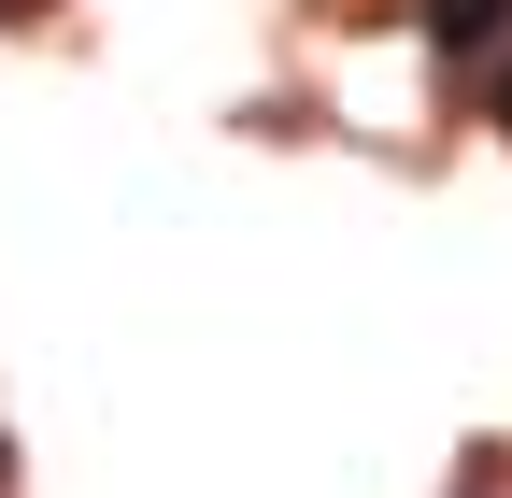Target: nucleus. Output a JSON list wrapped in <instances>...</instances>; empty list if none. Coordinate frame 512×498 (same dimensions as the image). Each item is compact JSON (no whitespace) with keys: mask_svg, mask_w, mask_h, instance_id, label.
<instances>
[{"mask_svg":"<svg viewBox=\"0 0 512 498\" xmlns=\"http://www.w3.org/2000/svg\"><path fill=\"white\" fill-rule=\"evenodd\" d=\"M498 129H512V72H498Z\"/></svg>","mask_w":512,"mask_h":498,"instance_id":"f03ea898","label":"nucleus"},{"mask_svg":"<svg viewBox=\"0 0 512 498\" xmlns=\"http://www.w3.org/2000/svg\"><path fill=\"white\" fill-rule=\"evenodd\" d=\"M0 15H43V0H0Z\"/></svg>","mask_w":512,"mask_h":498,"instance_id":"7ed1b4c3","label":"nucleus"},{"mask_svg":"<svg viewBox=\"0 0 512 498\" xmlns=\"http://www.w3.org/2000/svg\"><path fill=\"white\" fill-rule=\"evenodd\" d=\"M498 29H512V0H427V43L441 57H484Z\"/></svg>","mask_w":512,"mask_h":498,"instance_id":"f257e3e1","label":"nucleus"}]
</instances>
